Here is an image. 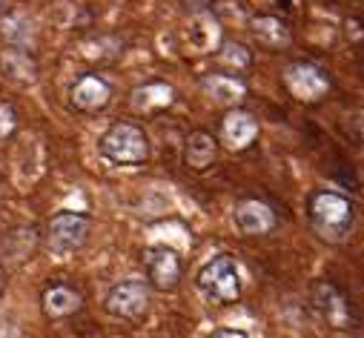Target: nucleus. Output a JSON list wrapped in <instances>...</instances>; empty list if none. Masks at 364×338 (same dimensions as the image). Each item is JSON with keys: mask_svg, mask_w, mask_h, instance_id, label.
Wrapping results in <instances>:
<instances>
[{"mask_svg": "<svg viewBox=\"0 0 364 338\" xmlns=\"http://www.w3.org/2000/svg\"><path fill=\"white\" fill-rule=\"evenodd\" d=\"M198 290L213 301V304H235L241 298V270L232 256H215L210 258L198 276H196Z\"/></svg>", "mask_w": 364, "mask_h": 338, "instance_id": "nucleus-3", "label": "nucleus"}, {"mask_svg": "<svg viewBox=\"0 0 364 338\" xmlns=\"http://www.w3.org/2000/svg\"><path fill=\"white\" fill-rule=\"evenodd\" d=\"M101 158H107L115 166H138L149 160V138L138 124H112L101 141H98Z\"/></svg>", "mask_w": 364, "mask_h": 338, "instance_id": "nucleus-2", "label": "nucleus"}, {"mask_svg": "<svg viewBox=\"0 0 364 338\" xmlns=\"http://www.w3.org/2000/svg\"><path fill=\"white\" fill-rule=\"evenodd\" d=\"M284 83L299 101H318L330 89L327 75L313 63H290L284 72Z\"/></svg>", "mask_w": 364, "mask_h": 338, "instance_id": "nucleus-9", "label": "nucleus"}, {"mask_svg": "<svg viewBox=\"0 0 364 338\" xmlns=\"http://www.w3.org/2000/svg\"><path fill=\"white\" fill-rule=\"evenodd\" d=\"M144 270H146V284L161 290V293H172L178 290L181 278H184V258L181 252L166 246V244H155L144 249Z\"/></svg>", "mask_w": 364, "mask_h": 338, "instance_id": "nucleus-5", "label": "nucleus"}, {"mask_svg": "<svg viewBox=\"0 0 364 338\" xmlns=\"http://www.w3.org/2000/svg\"><path fill=\"white\" fill-rule=\"evenodd\" d=\"M175 101V89L164 80H152V83H144L132 92V109L141 112V115H149V112H161L166 107H172Z\"/></svg>", "mask_w": 364, "mask_h": 338, "instance_id": "nucleus-14", "label": "nucleus"}, {"mask_svg": "<svg viewBox=\"0 0 364 338\" xmlns=\"http://www.w3.org/2000/svg\"><path fill=\"white\" fill-rule=\"evenodd\" d=\"M307 215H310L313 229L324 241H333V244H341L355 227L353 204L344 195L330 192V190H318L307 198Z\"/></svg>", "mask_w": 364, "mask_h": 338, "instance_id": "nucleus-1", "label": "nucleus"}, {"mask_svg": "<svg viewBox=\"0 0 364 338\" xmlns=\"http://www.w3.org/2000/svg\"><path fill=\"white\" fill-rule=\"evenodd\" d=\"M0 190H4V178H0Z\"/></svg>", "mask_w": 364, "mask_h": 338, "instance_id": "nucleus-21", "label": "nucleus"}, {"mask_svg": "<svg viewBox=\"0 0 364 338\" xmlns=\"http://www.w3.org/2000/svg\"><path fill=\"white\" fill-rule=\"evenodd\" d=\"M0 6H4V0H0Z\"/></svg>", "mask_w": 364, "mask_h": 338, "instance_id": "nucleus-22", "label": "nucleus"}, {"mask_svg": "<svg viewBox=\"0 0 364 338\" xmlns=\"http://www.w3.org/2000/svg\"><path fill=\"white\" fill-rule=\"evenodd\" d=\"M221 135H224V143L227 146L247 149L255 141V135H258V121L250 112H244V109H232L224 118V124H221Z\"/></svg>", "mask_w": 364, "mask_h": 338, "instance_id": "nucleus-13", "label": "nucleus"}, {"mask_svg": "<svg viewBox=\"0 0 364 338\" xmlns=\"http://www.w3.org/2000/svg\"><path fill=\"white\" fill-rule=\"evenodd\" d=\"M252 35L261 46H269V49L290 46V32L279 18H255L252 21Z\"/></svg>", "mask_w": 364, "mask_h": 338, "instance_id": "nucleus-17", "label": "nucleus"}, {"mask_svg": "<svg viewBox=\"0 0 364 338\" xmlns=\"http://www.w3.org/2000/svg\"><path fill=\"white\" fill-rule=\"evenodd\" d=\"M104 307H107V312L115 315V318L141 321V318L149 312V284H146V281H138V278L118 281V284L107 293Z\"/></svg>", "mask_w": 364, "mask_h": 338, "instance_id": "nucleus-6", "label": "nucleus"}, {"mask_svg": "<svg viewBox=\"0 0 364 338\" xmlns=\"http://www.w3.org/2000/svg\"><path fill=\"white\" fill-rule=\"evenodd\" d=\"M18 129V112L12 104H0V141L12 138Z\"/></svg>", "mask_w": 364, "mask_h": 338, "instance_id": "nucleus-19", "label": "nucleus"}, {"mask_svg": "<svg viewBox=\"0 0 364 338\" xmlns=\"http://www.w3.org/2000/svg\"><path fill=\"white\" fill-rule=\"evenodd\" d=\"M215 155H218V143H215V138H213L210 132H193V135L187 138V146H184V160H187V166H193V169H198V173H204V169L213 166Z\"/></svg>", "mask_w": 364, "mask_h": 338, "instance_id": "nucleus-16", "label": "nucleus"}, {"mask_svg": "<svg viewBox=\"0 0 364 338\" xmlns=\"http://www.w3.org/2000/svg\"><path fill=\"white\" fill-rule=\"evenodd\" d=\"M89 229H92V221H89L86 212H75V209L58 212L46 224V246L55 256H72L86 244Z\"/></svg>", "mask_w": 364, "mask_h": 338, "instance_id": "nucleus-4", "label": "nucleus"}, {"mask_svg": "<svg viewBox=\"0 0 364 338\" xmlns=\"http://www.w3.org/2000/svg\"><path fill=\"white\" fill-rule=\"evenodd\" d=\"M310 307H313V312H316L324 324H330V327H336V329H350V327H353V307H350V301L341 295L338 287H333V284H327V281H321V284L313 287V293H310Z\"/></svg>", "mask_w": 364, "mask_h": 338, "instance_id": "nucleus-7", "label": "nucleus"}, {"mask_svg": "<svg viewBox=\"0 0 364 338\" xmlns=\"http://www.w3.org/2000/svg\"><path fill=\"white\" fill-rule=\"evenodd\" d=\"M83 307V295L72 284H49L41 295V310L49 318H69Z\"/></svg>", "mask_w": 364, "mask_h": 338, "instance_id": "nucleus-12", "label": "nucleus"}, {"mask_svg": "<svg viewBox=\"0 0 364 338\" xmlns=\"http://www.w3.org/2000/svg\"><path fill=\"white\" fill-rule=\"evenodd\" d=\"M218 60H221L224 66H232V69H247V66H250V60H252V55L247 52V46L227 40V43H221Z\"/></svg>", "mask_w": 364, "mask_h": 338, "instance_id": "nucleus-18", "label": "nucleus"}, {"mask_svg": "<svg viewBox=\"0 0 364 338\" xmlns=\"http://www.w3.org/2000/svg\"><path fill=\"white\" fill-rule=\"evenodd\" d=\"M232 218L244 235H267L276 229V212H272V207H267L264 201H255V198L238 201L232 209Z\"/></svg>", "mask_w": 364, "mask_h": 338, "instance_id": "nucleus-11", "label": "nucleus"}, {"mask_svg": "<svg viewBox=\"0 0 364 338\" xmlns=\"http://www.w3.org/2000/svg\"><path fill=\"white\" fill-rule=\"evenodd\" d=\"M69 104L77 112H89V115L104 112L112 104V83L95 72L80 75L69 87Z\"/></svg>", "mask_w": 364, "mask_h": 338, "instance_id": "nucleus-8", "label": "nucleus"}, {"mask_svg": "<svg viewBox=\"0 0 364 338\" xmlns=\"http://www.w3.org/2000/svg\"><path fill=\"white\" fill-rule=\"evenodd\" d=\"M0 75H4L9 83H15V87H35L41 66L26 46L9 43L4 52H0Z\"/></svg>", "mask_w": 364, "mask_h": 338, "instance_id": "nucleus-10", "label": "nucleus"}, {"mask_svg": "<svg viewBox=\"0 0 364 338\" xmlns=\"http://www.w3.org/2000/svg\"><path fill=\"white\" fill-rule=\"evenodd\" d=\"M207 338H250V335H247V329H241V327H218V329H213Z\"/></svg>", "mask_w": 364, "mask_h": 338, "instance_id": "nucleus-20", "label": "nucleus"}, {"mask_svg": "<svg viewBox=\"0 0 364 338\" xmlns=\"http://www.w3.org/2000/svg\"><path fill=\"white\" fill-rule=\"evenodd\" d=\"M201 87L215 104H227V107H235L247 95V87L232 75H210L201 80Z\"/></svg>", "mask_w": 364, "mask_h": 338, "instance_id": "nucleus-15", "label": "nucleus"}]
</instances>
